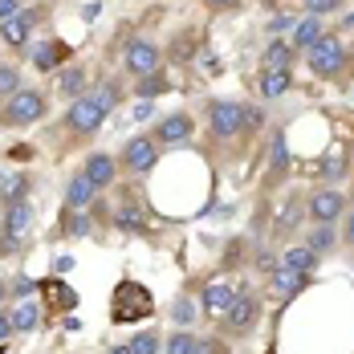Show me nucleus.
Returning a JSON list of instances; mask_svg holds the SVG:
<instances>
[{"instance_id":"1","label":"nucleus","mask_w":354,"mask_h":354,"mask_svg":"<svg viewBox=\"0 0 354 354\" xmlns=\"http://www.w3.org/2000/svg\"><path fill=\"white\" fill-rule=\"evenodd\" d=\"M114 102H118V90L114 86H102L94 94H82V98H73L70 114H66V127H70L73 135H94L106 122V114L114 110Z\"/></svg>"},{"instance_id":"2","label":"nucleus","mask_w":354,"mask_h":354,"mask_svg":"<svg viewBox=\"0 0 354 354\" xmlns=\"http://www.w3.org/2000/svg\"><path fill=\"white\" fill-rule=\"evenodd\" d=\"M45 94L41 90H17L8 102H4V110H0V122L4 127H33L37 118L45 114Z\"/></svg>"},{"instance_id":"3","label":"nucleus","mask_w":354,"mask_h":354,"mask_svg":"<svg viewBox=\"0 0 354 354\" xmlns=\"http://www.w3.org/2000/svg\"><path fill=\"white\" fill-rule=\"evenodd\" d=\"M155 310V301H151V293L135 281H122L114 289V306H110V318L114 322H135V318H147Z\"/></svg>"},{"instance_id":"4","label":"nucleus","mask_w":354,"mask_h":354,"mask_svg":"<svg viewBox=\"0 0 354 354\" xmlns=\"http://www.w3.org/2000/svg\"><path fill=\"white\" fill-rule=\"evenodd\" d=\"M306 53H310V70L318 73V77H326V82L346 70V49H342L338 37H330V33L322 37L318 45H310Z\"/></svg>"},{"instance_id":"5","label":"nucleus","mask_w":354,"mask_h":354,"mask_svg":"<svg viewBox=\"0 0 354 354\" xmlns=\"http://www.w3.org/2000/svg\"><path fill=\"white\" fill-rule=\"evenodd\" d=\"M155 163H159V142L151 139V135H135V139H127V147H122V167H127L131 176H147V171H155Z\"/></svg>"},{"instance_id":"6","label":"nucleus","mask_w":354,"mask_h":354,"mask_svg":"<svg viewBox=\"0 0 354 354\" xmlns=\"http://www.w3.org/2000/svg\"><path fill=\"white\" fill-rule=\"evenodd\" d=\"M122 66H127V73L139 82L147 73L163 70V53H159V45H151V41H131L127 53H122Z\"/></svg>"},{"instance_id":"7","label":"nucleus","mask_w":354,"mask_h":354,"mask_svg":"<svg viewBox=\"0 0 354 354\" xmlns=\"http://www.w3.org/2000/svg\"><path fill=\"white\" fill-rule=\"evenodd\" d=\"M257 314H261V306H257V297L248 293V289H236V297H232V306L224 310V330L228 334H248L252 330V322H257Z\"/></svg>"},{"instance_id":"8","label":"nucleus","mask_w":354,"mask_h":354,"mask_svg":"<svg viewBox=\"0 0 354 354\" xmlns=\"http://www.w3.org/2000/svg\"><path fill=\"white\" fill-rule=\"evenodd\" d=\"M306 212H310L314 224H334V220H342V216H346V196H342V192H334V187H322V192L310 196Z\"/></svg>"},{"instance_id":"9","label":"nucleus","mask_w":354,"mask_h":354,"mask_svg":"<svg viewBox=\"0 0 354 354\" xmlns=\"http://www.w3.org/2000/svg\"><path fill=\"white\" fill-rule=\"evenodd\" d=\"M241 102H212L208 106V127H212L216 139H232L241 135Z\"/></svg>"},{"instance_id":"10","label":"nucleus","mask_w":354,"mask_h":354,"mask_svg":"<svg viewBox=\"0 0 354 354\" xmlns=\"http://www.w3.org/2000/svg\"><path fill=\"white\" fill-rule=\"evenodd\" d=\"M33 228V204L29 200H21V204H8V212H4V245H21V236Z\"/></svg>"},{"instance_id":"11","label":"nucleus","mask_w":354,"mask_h":354,"mask_svg":"<svg viewBox=\"0 0 354 354\" xmlns=\"http://www.w3.org/2000/svg\"><path fill=\"white\" fill-rule=\"evenodd\" d=\"M151 139L159 142V147H179V142H187L192 139V118H187V114H167V118L155 127Z\"/></svg>"},{"instance_id":"12","label":"nucleus","mask_w":354,"mask_h":354,"mask_svg":"<svg viewBox=\"0 0 354 354\" xmlns=\"http://www.w3.org/2000/svg\"><path fill=\"white\" fill-rule=\"evenodd\" d=\"M82 176L90 179L98 192L102 187H110L114 183V176H118V163H114V155H102V151H94L90 159H86V167H82Z\"/></svg>"},{"instance_id":"13","label":"nucleus","mask_w":354,"mask_h":354,"mask_svg":"<svg viewBox=\"0 0 354 354\" xmlns=\"http://www.w3.org/2000/svg\"><path fill=\"white\" fill-rule=\"evenodd\" d=\"M236 297V285L232 281H208L204 285V314L208 318H224V310L232 306Z\"/></svg>"},{"instance_id":"14","label":"nucleus","mask_w":354,"mask_h":354,"mask_svg":"<svg viewBox=\"0 0 354 354\" xmlns=\"http://www.w3.org/2000/svg\"><path fill=\"white\" fill-rule=\"evenodd\" d=\"M62 62H70V45H62V41H41V45H33V66L41 73H53Z\"/></svg>"},{"instance_id":"15","label":"nucleus","mask_w":354,"mask_h":354,"mask_svg":"<svg viewBox=\"0 0 354 354\" xmlns=\"http://www.w3.org/2000/svg\"><path fill=\"white\" fill-rule=\"evenodd\" d=\"M94 200H98V187L86 176H73L70 183H66V208H70V212H86Z\"/></svg>"},{"instance_id":"16","label":"nucleus","mask_w":354,"mask_h":354,"mask_svg":"<svg viewBox=\"0 0 354 354\" xmlns=\"http://www.w3.org/2000/svg\"><path fill=\"white\" fill-rule=\"evenodd\" d=\"M306 285H310V277H306V273L289 269L285 261H277V265H273V293H277V297H293V293H301Z\"/></svg>"},{"instance_id":"17","label":"nucleus","mask_w":354,"mask_h":354,"mask_svg":"<svg viewBox=\"0 0 354 354\" xmlns=\"http://www.w3.org/2000/svg\"><path fill=\"white\" fill-rule=\"evenodd\" d=\"M33 21H37L33 12H17L12 21H4V25H0V41H4V45H12V49H21V45L29 41Z\"/></svg>"},{"instance_id":"18","label":"nucleus","mask_w":354,"mask_h":354,"mask_svg":"<svg viewBox=\"0 0 354 354\" xmlns=\"http://www.w3.org/2000/svg\"><path fill=\"white\" fill-rule=\"evenodd\" d=\"M326 29H322V17H306V21H297L293 25V49H310V45H318Z\"/></svg>"},{"instance_id":"19","label":"nucleus","mask_w":354,"mask_h":354,"mask_svg":"<svg viewBox=\"0 0 354 354\" xmlns=\"http://www.w3.org/2000/svg\"><path fill=\"white\" fill-rule=\"evenodd\" d=\"M289 86H293V73L289 70H265L261 73V98H281Z\"/></svg>"},{"instance_id":"20","label":"nucleus","mask_w":354,"mask_h":354,"mask_svg":"<svg viewBox=\"0 0 354 354\" xmlns=\"http://www.w3.org/2000/svg\"><path fill=\"white\" fill-rule=\"evenodd\" d=\"M57 94H66V98H82V94H86V73L77 70V66L62 70L57 73Z\"/></svg>"},{"instance_id":"21","label":"nucleus","mask_w":354,"mask_h":354,"mask_svg":"<svg viewBox=\"0 0 354 354\" xmlns=\"http://www.w3.org/2000/svg\"><path fill=\"white\" fill-rule=\"evenodd\" d=\"M37 326H41V306H37V301H21V306L12 310V334H17V330L25 334V330H37Z\"/></svg>"},{"instance_id":"22","label":"nucleus","mask_w":354,"mask_h":354,"mask_svg":"<svg viewBox=\"0 0 354 354\" xmlns=\"http://www.w3.org/2000/svg\"><path fill=\"white\" fill-rule=\"evenodd\" d=\"M281 261L289 265V269H297V273H306V277H310V273H314V265H318V252H310L306 245H297V248H285Z\"/></svg>"},{"instance_id":"23","label":"nucleus","mask_w":354,"mask_h":354,"mask_svg":"<svg viewBox=\"0 0 354 354\" xmlns=\"http://www.w3.org/2000/svg\"><path fill=\"white\" fill-rule=\"evenodd\" d=\"M265 70H289V62H293V45H285V41H273L269 49H265Z\"/></svg>"},{"instance_id":"24","label":"nucleus","mask_w":354,"mask_h":354,"mask_svg":"<svg viewBox=\"0 0 354 354\" xmlns=\"http://www.w3.org/2000/svg\"><path fill=\"white\" fill-rule=\"evenodd\" d=\"M163 90H167V73H163V70H155V73H147V77H139V86H135V94H139L142 102L159 98Z\"/></svg>"},{"instance_id":"25","label":"nucleus","mask_w":354,"mask_h":354,"mask_svg":"<svg viewBox=\"0 0 354 354\" xmlns=\"http://www.w3.org/2000/svg\"><path fill=\"white\" fill-rule=\"evenodd\" d=\"M196 351H200V338L187 334V330H176L167 338V346H163V354H196Z\"/></svg>"},{"instance_id":"26","label":"nucleus","mask_w":354,"mask_h":354,"mask_svg":"<svg viewBox=\"0 0 354 354\" xmlns=\"http://www.w3.org/2000/svg\"><path fill=\"white\" fill-rule=\"evenodd\" d=\"M114 224H118L122 232H142V228H147V216H142L139 208H127V204H122V208L114 212Z\"/></svg>"},{"instance_id":"27","label":"nucleus","mask_w":354,"mask_h":354,"mask_svg":"<svg viewBox=\"0 0 354 354\" xmlns=\"http://www.w3.org/2000/svg\"><path fill=\"white\" fill-rule=\"evenodd\" d=\"M62 232H70V236H90V216L86 212H62Z\"/></svg>"},{"instance_id":"28","label":"nucleus","mask_w":354,"mask_h":354,"mask_svg":"<svg viewBox=\"0 0 354 354\" xmlns=\"http://www.w3.org/2000/svg\"><path fill=\"white\" fill-rule=\"evenodd\" d=\"M285 167H289V151H285V135L273 139V159H269V179L285 176Z\"/></svg>"},{"instance_id":"29","label":"nucleus","mask_w":354,"mask_h":354,"mask_svg":"<svg viewBox=\"0 0 354 354\" xmlns=\"http://www.w3.org/2000/svg\"><path fill=\"white\" fill-rule=\"evenodd\" d=\"M131 354H159V334H151V330H142V334H135L131 342Z\"/></svg>"},{"instance_id":"30","label":"nucleus","mask_w":354,"mask_h":354,"mask_svg":"<svg viewBox=\"0 0 354 354\" xmlns=\"http://www.w3.org/2000/svg\"><path fill=\"white\" fill-rule=\"evenodd\" d=\"M261 127H265V110H261V106H245V110H241V131L257 135Z\"/></svg>"},{"instance_id":"31","label":"nucleus","mask_w":354,"mask_h":354,"mask_svg":"<svg viewBox=\"0 0 354 354\" xmlns=\"http://www.w3.org/2000/svg\"><path fill=\"white\" fill-rule=\"evenodd\" d=\"M17 90H21V73L12 66H0V98H12Z\"/></svg>"},{"instance_id":"32","label":"nucleus","mask_w":354,"mask_h":354,"mask_svg":"<svg viewBox=\"0 0 354 354\" xmlns=\"http://www.w3.org/2000/svg\"><path fill=\"white\" fill-rule=\"evenodd\" d=\"M310 252H330V248H334V228H330V224H322L318 232H314V236H310Z\"/></svg>"},{"instance_id":"33","label":"nucleus","mask_w":354,"mask_h":354,"mask_svg":"<svg viewBox=\"0 0 354 354\" xmlns=\"http://www.w3.org/2000/svg\"><path fill=\"white\" fill-rule=\"evenodd\" d=\"M25 192H29V179H25V176H12L8 183H4V200H8V204H21V200H25Z\"/></svg>"},{"instance_id":"34","label":"nucleus","mask_w":354,"mask_h":354,"mask_svg":"<svg viewBox=\"0 0 354 354\" xmlns=\"http://www.w3.org/2000/svg\"><path fill=\"white\" fill-rule=\"evenodd\" d=\"M306 8H310V17H322V12H338L342 0H306Z\"/></svg>"},{"instance_id":"35","label":"nucleus","mask_w":354,"mask_h":354,"mask_svg":"<svg viewBox=\"0 0 354 354\" xmlns=\"http://www.w3.org/2000/svg\"><path fill=\"white\" fill-rule=\"evenodd\" d=\"M45 289H49V297H53L57 306H73V293H70V289L62 293V285H57V281H45Z\"/></svg>"},{"instance_id":"36","label":"nucleus","mask_w":354,"mask_h":354,"mask_svg":"<svg viewBox=\"0 0 354 354\" xmlns=\"http://www.w3.org/2000/svg\"><path fill=\"white\" fill-rule=\"evenodd\" d=\"M17 12H21V8H17V0H0V25H4V21H12Z\"/></svg>"},{"instance_id":"37","label":"nucleus","mask_w":354,"mask_h":354,"mask_svg":"<svg viewBox=\"0 0 354 354\" xmlns=\"http://www.w3.org/2000/svg\"><path fill=\"white\" fill-rule=\"evenodd\" d=\"M342 171H346L342 159H330V163H326V179H342Z\"/></svg>"},{"instance_id":"38","label":"nucleus","mask_w":354,"mask_h":354,"mask_svg":"<svg viewBox=\"0 0 354 354\" xmlns=\"http://www.w3.org/2000/svg\"><path fill=\"white\" fill-rule=\"evenodd\" d=\"M196 354H224V346H220L216 338H200V351Z\"/></svg>"},{"instance_id":"39","label":"nucleus","mask_w":354,"mask_h":354,"mask_svg":"<svg viewBox=\"0 0 354 354\" xmlns=\"http://www.w3.org/2000/svg\"><path fill=\"white\" fill-rule=\"evenodd\" d=\"M8 334H12V314H0V346L8 342Z\"/></svg>"},{"instance_id":"40","label":"nucleus","mask_w":354,"mask_h":354,"mask_svg":"<svg viewBox=\"0 0 354 354\" xmlns=\"http://www.w3.org/2000/svg\"><path fill=\"white\" fill-rule=\"evenodd\" d=\"M285 29H293V17H277V21L269 25V33H285Z\"/></svg>"},{"instance_id":"41","label":"nucleus","mask_w":354,"mask_h":354,"mask_svg":"<svg viewBox=\"0 0 354 354\" xmlns=\"http://www.w3.org/2000/svg\"><path fill=\"white\" fill-rule=\"evenodd\" d=\"M176 322H179V326H183V322H192V306H187V301H179V306H176Z\"/></svg>"},{"instance_id":"42","label":"nucleus","mask_w":354,"mask_h":354,"mask_svg":"<svg viewBox=\"0 0 354 354\" xmlns=\"http://www.w3.org/2000/svg\"><path fill=\"white\" fill-rule=\"evenodd\" d=\"M12 293H17V297H29V293H33V281H25V277H21V281H17V289H12Z\"/></svg>"},{"instance_id":"43","label":"nucleus","mask_w":354,"mask_h":354,"mask_svg":"<svg viewBox=\"0 0 354 354\" xmlns=\"http://www.w3.org/2000/svg\"><path fill=\"white\" fill-rule=\"evenodd\" d=\"M135 118H151V102H139L135 106Z\"/></svg>"},{"instance_id":"44","label":"nucleus","mask_w":354,"mask_h":354,"mask_svg":"<svg viewBox=\"0 0 354 354\" xmlns=\"http://www.w3.org/2000/svg\"><path fill=\"white\" fill-rule=\"evenodd\" d=\"M346 241L354 245V212H346Z\"/></svg>"},{"instance_id":"45","label":"nucleus","mask_w":354,"mask_h":354,"mask_svg":"<svg viewBox=\"0 0 354 354\" xmlns=\"http://www.w3.org/2000/svg\"><path fill=\"white\" fill-rule=\"evenodd\" d=\"M204 4H208V8H228L232 0H204Z\"/></svg>"},{"instance_id":"46","label":"nucleus","mask_w":354,"mask_h":354,"mask_svg":"<svg viewBox=\"0 0 354 354\" xmlns=\"http://www.w3.org/2000/svg\"><path fill=\"white\" fill-rule=\"evenodd\" d=\"M110 354H131V346H114Z\"/></svg>"},{"instance_id":"47","label":"nucleus","mask_w":354,"mask_h":354,"mask_svg":"<svg viewBox=\"0 0 354 354\" xmlns=\"http://www.w3.org/2000/svg\"><path fill=\"white\" fill-rule=\"evenodd\" d=\"M346 29H354V17H346Z\"/></svg>"},{"instance_id":"48","label":"nucleus","mask_w":354,"mask_h":354,"mask_svg":"<svg viewBox=\"0 0 354 354\" xmlns=\"http://www.w3.org/2000/svg\"><path fill=\"white\" fill-rule=\"evenodd\" d=\"M351 94H354V90H351Z\"/></svg>"}]
</instances>
